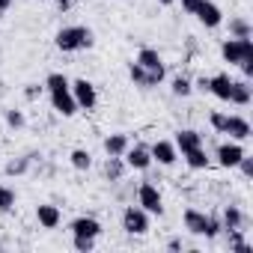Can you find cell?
Here are the masks:
<instances>
[{
    "mask_svg": "<svg viewBox=\"0 0 253 253\" xmlns=\"http://www.w3.org/2000/svg\"><path fill=\"white\" fill-rule=\"evenodd\" d=\"M57 48L66 51V54H72V51H84V48H92V30H89V27H81V24H75V27H63V30L57 33Z\"/></svg>",
    "mask_w": 253,
    "mask_h": 253,
    "instance_id": "obj_1",
    "label": "cell"
},
{
    "mask_svg": "<svg viewBox=\"0 0 253 253\" xmlns=\"http://www.w3.org/2000/svg\"><path fill=\"white\" fill-rule=\"evenodd\" d=\"M185 229H188V232H194V235H206V238H214V235L223 229V223H220L217 217H209L206 211L188 209V211H185Z\"/></svg>",
    "mask_w": 253,
    "mask_h": 253,
    "instance_id": "obj_2",
    "label": "cell"
},
{
    "mask_svg": "<svg viewBox=\"0 0 253 253\" xmlns=\"http://www.w3.org/2000/svg\"><path fill=\"white\" fill-rule=\"evenodd\" d=\"M220 57L229 63V66H238L241 60H253V42H250V36L247 39H226L223 45H220Z\"/></svg>",
    "mask_w": 253,
    "mask_h": 253,
    "instance_id": "obj_3",
    "label": "cell"
},
{
    "mask_svg": "<svg viewBox=\"0 0 253 253\" xmlns=\"http://www.w3.org/2000/svg\"><path fill=\"white\" fill-rule=\"evenodd\" d=\"M122 229L128 235H146L149 232V211H143L140 206H128L122 211Z\"/></svg>",
    "mask_w": 253,
    "mask_h": 253,
    "instance_id": "obj_4",
    "label": "cell"
},
{
    "mask_svg": "<svg viewBox=\"0 0 253 253\" xmlns=\"http://www.w3.org/2000/svg\"><path fill=\"white\" fill-rule=\"evenodd\" d=\"M72 95H75V101H78V110H92L95 104H98V92H95V86L86 81V78H78V81H72Z\"/></svg>",
    "mask_w": 253,
    "mask_h": 253,
    "instance_id": "obj_5",
    "label": "cell"
},
{
    "mask_svg": "<svg viewBox=\"0 0 253 253\" xmlns=\"http://www.w3.org/2000/svg\"><path fill=\"white\" fill-rule=\"evenodd\" d=\"M137 206L143 211H149V214H161L164 211V200H161V194H158V188L152 182H143L137 188Z\"/></svg>",
    "mask_w": 253,
    "mask_h": 253,
    "instance_id": "obj_6",
    "label": "cell"
},
{
    "mask_svg": "<svg viewBox=\"0 0 253 253\" xmlns=\"http://www.w3.org/2000/svg\"><path fill=\"white\" fill-rule=\"evenodd\" d=\"M134 63H140L149 75H155L158 78V84L164 81V75H167V69H164V60H161V54L155 51V48H140V54H137V60Z\"/></svg>",
    "mask_w": 253,
    "mask_h": 253,
    "instance_id": "obj_7",
    "label": "cell"
},
{
    "mask_svg": "<svg viewBox=\"0 0 253 253\" xmlns=\"http://www.w3.org/2000/svg\"><path fill=\"white\" fill-rule=\"evenodd\" d=\"M194 15H197V21H200L203 27H209V30H214V27L223 24V12H220L217 3H211V0H200V6H197Z\"/></svg>",
    "mask_w": 253,
    "mask_h": 253,
    "instance_id": "obj_8",
    "label": "cell"
},
{
    "mask_svg": "<svg viewBox=\"0 0 253 253\" xmlns=\"http://www.w3.org/2000/svg\"><path fill=\"white\" fill-rule=\"evenodd\" d=\"M149 155H152V161H158L161 167H173V164L179 161V149H176V143H170V140H155V143L149 146Z\"/></svg>",
    "mask_w": 253,
    "mask_h": 253,
    "instance_id": "obj_9",
    "label": "cell"
},
{
    "mask_svg": "<svg viewBox=\"0 0 253 253\" xmlns=\"http://www.w3.org/2000/svg\"><path fill=\"white\" fill-rule=\"evenodd\" d=\"M48 95H51V104L60 116H75L78 113V101H75L72 89H51Z\"/></svg>",
    "mask_w": 253,
    "mask_h": 253,
    "instance_id": "obj_10",
    "label": "cell"
},
{
    "mask_svg": "<svg viewBox=\"0 0 253 253\" xmlns=\"http://www.w3.org/2000/svg\"><path fill=\"white\" fill-rule=\"evenodd\" d=\"M247 152H244V146L235 140V143H220L217 146V164L220 167H226V170H232V167H238V161L244 158Z\"/></svg>",
    "mask_w": 253,
    "mask_h": 253,
    "instance_id": "obj_11",
    "label": "cell"
},
{
    "mask_svg": "<svg viewBox=\"0 0 253 253\" xmlns=\"http://www.w3.org/2000/svg\"><path fill=\"white\" fill-rule=\"evenodd\" d=\"M122 158H125V167H131V170H149V164H152L149 146H128Z\"/></svg>",
    "mask_w": 253,
    "mask_h": 253,
    "instance_id": "obj_12",
    "label": "cell"
},
{
    "mask_svg": "<svg viewBox=\"0 0 253 253\" xmlns=\"http://www.w3.org/2000/svg\"><path fill=\"white\" fill-rule=\"evenodd\" d=\"M223 134H229L232 140H247L250 137V122L244 119V116H226V122H223Z\"/></svg>",
    "mask_w": 253,
    "mask_h": 253,
    "instance_id": "obj_13",
    "label": "cell"
},
{
    "mask_svg": "<svg viewBox=\"0 0 253 253\" xmlns=\"http://www.w3.org/2000/svg\"><path fill=\"white\" fill-rule=\"evenodd\" d=\"M36 220H39V226H45V229H57L60 220H63V214H60L57 206L42 203V206H36Z\"/></svg>",
    "mask_w": 253,
    "mask_h": 253,
    "instance_id": "obj_14",
    "label": "cell"
},
{
    "mask_svg": "<svg viewBox=\"0 0 253 253\" xmlns=\"http://www.w3.org/2000/svg\"><path fill=\"white\" fill-rule=\"evenodd\" d=\"M69 229H72V235H86V238H98L101 235V223L95 217H75Z\"/></svg>",
    "mask_w": 253,
    "mask_h": 253,
    "instance_id": "obj_15",
    "label": "cell"
},
{
    "mask_svg": "<svg viewBox=\"0 0 253 253\" xmlns=\"http://www.w3.org/2000/svg\"><path fill=\"white\" fill-rule=\"evenodd\" d=\"M229 86H232V78H229V75H214V78H209L206 92H211V95L220 98V101H229Z\"/></svg>",
    "mask_w": 253,
    "mask_h": 253,
    "instance_id": "obj_16",
    "label": "cell"
},
{
    "mask_svg": "<svg viewBox=\"0 0 253 253\" xmlns=\"http://www.w3.org/2000/svg\"><path fill=\"white\" fill-rule=\"evenodd\" d=\"M250 98H253V86L247 84V78H244V81H232V86H229V101L238 104V107H244V104H250Z\"/></svg>",
    "mask_w": 253,
    "mask_h": 253,
    "instance_id": "obj_17",
    "label": "cell"
},
{
    "mask_svg": "<svg viewBox=\"0 0 253 253\" xmlns=\"http://www.w3.org/2000/svg\"><path fill=\"white\" fill-rule=\"evenodd\" d=\"M176 149L179 152H188V149H197V146H203V134L200 131H194V128H182V131H176Z\"/></svg>",
    "mask_w": 253,
    "mask_h": 253,
    "instance_id": "obj_18",
    "label": "cell"
},
{
    "mask_svg": "<svg viewBox=\"0 0 253 253\" xmlns=\"http://www.w3.org/2000/svg\"><path fill=\"white\" fill-rule=\"evenodd\" d=\"M128 78L137 84V86H143V89H152V86H158V78L155 75H149L140 63H131L128 66Z\"/></svg>",
    "mask_w": 253,
    "mask_h": 253,
    "instance_id": "obj_19",
    "label": "cell"
},
{
    "mask_svg": "<svg viewBox=\"0 0 253 253\" xmlns=\"http://www.w3.org/2000/svg\"><path fill=\"white\" fill-rule=\"evenodd\" d=\"M131 143H128V137L125 134H110V137H104V152L107 155H125V149H128Z\"/></svg>",
    "mask_w": 253,
    "mask_h": 253,
    "instance_id": "obj_20",
    "label": "cell"
},
{
    "mask_svg": "<svg viewBox=\"0 0 253 253\" xmlns=\"http://www.w3.org/2000/svg\"><path fill=\"white\" fill-rule=\"evenodd\" d=\"M182 155H185V164H188L191 170H206V167H209V155H206L203 146L188 149V152H182Z\"/></svg>",
    "mask_w": 253,
    "mask_h": 253,
    "instance_id": "obj_21",
    "label": "cell"
},
{
    "mask_svg": "<svg viewBox=\"0 0 253 253\" xmlns=\"http://www.w3.org/2000/svg\"><path fill=\"white\" fill-rule=\"evenodd\" d=\"M104 176H107L110 182H119V179L125 176V161H122L119 155H107V161H104Z\"/></svg>",
    "mask_w": 253,
    "mask_h": 253,
    "instance_id": "obj_22",
    "label": "cell"
},
{
    "mask_svg": "<svg viewBox=\"0 0 253 253\" xmlns=\"http://www.w3.org/2000/svg\"><path fill=\"white\" fill-rule=\"evenodd\" d=\"M220 223H223V229H241V223H244L241 209H238V206H226V209H223Z\"/></svg>",
    "mask_w": 253,
    "mask_h": 253,
    "instance_id": "obj_23",
    "label": "cell"
},
{
    "mask_svg": "<svg viewBox=\"0 0 253 253\" xmlns=\"http://www.w3.org/2000/svg\"><path fill=\"white\" fill-rule=\"evenodd\" d=\"M69 161H72L75 170H89V167H92V155H89L86 149H72Z\"/></svg>",
    "mask_w": 253,
    "mask_h": 253,
    "instance_id": "obj_24",
    "label": "cell"
},
{
    "mask_svg": "<svg viewBox=\"0 0 253 253\" xmlns=\"http://www.w3.org/2000/svg\"><path fill=\"white\" fill-rule=\"evenodd\" d=\"M250 33H253V30H250V24H247L244 18H232V21H229V36H232V39H247Z\"/></svg>",
    "mask_w": 253,
    "mask_h": 253,
    "instance_id": "obj_25",
    "label": "cell"
},
{
    "mask_svg": "<svg viewBox=\"0 0 253 253\" xmlns=\"http://www.w3.org/2000/svg\"><path fill=\"white\" fill-rule=\"evenodd\" d=\"M72 86V81L66 78V75H60V72H51L48 75V81H45V89L51 92V89H69Z\"/></svg>",
    "mask_w": 253,
    "mask_h": 253,
    "instance_id": "obj_26",
    "label": "cell"
},
{
    "mask_svg": "<svg viewBox=\"0 0 253 253\" xmlns=\"http://www.w3.org/2000/svg\"><path fill=\"white\" fill-rule=\"evenodd\" d=\"M12 206H15V191L0 185V211H12Z\"/></svg>",
    "mask_w": 253,
    "mask_h": 253,
    "instance_id": "obj_27",
    "label": "cell"
},
{
    "mask_svg": "<svg viewBox=\"0 0 253 253\" xmlns=\"http://www.w3.org/2000/svg\"><path fill=\"white\" fill-rule=\"evenodd\" d=\"M194 92V84L188 81V78H173V95H191Z\"/></svg>",
    "mask_w": 253,
    "mask_h": 253,
    "instance_id": "obj_28",
    "label": "cell"
},
{
    "mask_svg": "<svg viewBox=\"0 0 253 253\" xmlns=\"http://www.w3.org/2000/svg\"><path fill=\"white\" fill-rule=\"evenodd\" d=\"M6 125L9 128H24V113L21 110H6Z\"/></svg>",
    "mask_w": 253,
    "mask_h": 253,
    "instance_id": "obj_29",
    "label": "cell"
},
{
    "mask_svg": "<svg viewBox=\"0 0 253 253\" xmlns=\"http://www.w3.org/2000/svg\"><path fill=\"white\" fill-rule=\"evenodd\" d=\"M95 247V238H86V235H75V250H81V253H89Z\"/></svg>",
    "mask_w": 253,
    "mask_h": 253,
    "instance_id": "obj_30",
    "label": "cell"
},
{
    "mask_svg": "<svg viewBox=\"0 0 253 253\" xmlns=\"http://www.w3.org/2000/svg\"><path fill=\"white\" fill-rule=\"evenodd\" d=\"M27 164H30V158H24V161H18V164L12 161V164L6 167V173H9V176H18V173H24V170H27Z\"/></svg>",
    "mask_w": 253,
    "mask_h": 253,
    "instance_id": "obj_31",
    "label": "cell"
},
{
    "mask_svg": "<svg viewBox=\"0 0 253 253\" xmlns=\"http://www.w3.org/2000/svg\"><path fill=\"white\" fill-rule=\"evenodd\" d=\"M238 167H241V173H244V176H247V179H250V176H253V158H250V155H244V158H241V161H238Z\"/></svg>",
    "mask_w": 253,
    "mask_h": 253,
    "instance_id": "obj_32",
    "label": "cell"
},
{
    "mask_svg": "<svg viewBox=\"0 0 253 253\" xmlns=\"http://www.w3.org/2000/svg\"><path fill=\"white\" fill-rule=\"evenodd\" d=\"M223 122H226V116H223V113H217V110H214V113H211V128H214V131H220V134H223Z\"/></svg>",
    "mask_w": 253,
    "mask_h": 253,
    "instance_id": "obj_33",
    "label": "cell"
},
{
    "mask_svg": "<svg viewBox=\"0 0 253 253\" xmlns=\"http://www.w3.org/2000/svg\"><path fill=\"white\" fill-rule=\"evenodd\" d=\"M42 89H45V86H39V84H30V86L24 89V95H27V98H39V95H42Z\"/></svg>",
    "mask_w": 253,
    "mask_h": 253,
    "instance_id": "obj_34",
    "label": "cell"
},
{
    "mask_svg": "<svg viewBox=\"0 0 253 253\" xmlns=\"http://www.w3.org/2000/svg\"><path fill=\"white\" fill-rule=\"evenodd\" d=\"M197 6H200V0H182V9H185L188 15H194V12H197Z\"/></svg>",
    "mask_w": 253,
    "mask_h": 253,
    "instance_id": "obj_35",
    "label": "cell"
},
{
    "mask_svg": "<svg viewBox=\"0 0 253 253\" xmlns=\"http://www.w3.org/2000/svg\"><path fill=\"white\" fill-rule=\"evenodd\" d=\"M54 3H57V9L69 12V9H72V3H75V0H54Z\"/></svg>",
    "mask_w": 253,
    "mask_h": 253,
    "instance_id": "obj_36",
    "label": "cell"
},
{
    "mask_svg": "<svg viewBox=\"0 0 253 253\" xmlns=\"http://www.w3.org/2000/svg\"><path fill=\"white\" fill-rule=\"evenodd\" d=\"M12 6V0H0V18H3V12Z\"/></svg>",
    "mask_w": 253,
    "mask_h": 253,
    "instance_id": "obj_37",
    "label": "cell"
},
{
    "mask_svg": "<svg viewBox=\"0 0 253 253\" xmlns=\"http://www.w3.org/2000/svg\"><path fill=\"white\" fill-rule=\"evenodd\" d=\"M158 3H161V6H173V3H176V0H158Z\"/></svg>",
    "mask_w": 253,
    "mask_h": 253,
    "instance_id": "obj_38",
    "label": "cell"
}]
</instances>
